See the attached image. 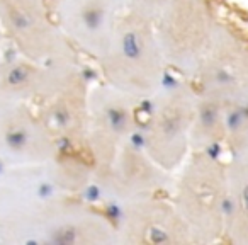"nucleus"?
Listing matches in <instances>:
<instances>
[{
    "label": "nucleus",
    "instance_id": "7ed1b4c3",
    "mask_svg": "<svg viewBox=\"0 0 248 245\" xmlns=\"http://www.w3.org/2000/svg\"><path fill=\"white\" fill-rule=\"evenodd\" d=\"M167 66L194 77L219 29L206 0H169L153 21Z\"/></svg>",
    "mask_w": 248,
    "mask_h": 245
},
{
    "label": "nucleus",
    "instance_id": "0eeeda50",
    "mask_svg": "<svg viewBox=\"0 0 248 245\" xmlns=\"http://www.w3.org/2000/svg\"><path fill=\"white\" fill-rule=\"evenodd\" d=\"M0 21L26 58L68 60V43L51 21L43 0H0Z\"/></svg>",
    "mask_w": 248,
    "mask_h": 245
},
{
    "label": "nucleus",
    "instance_id": "39448f33",
    "mask_svg": "<svg viewBox=\"0 0 248 245\" xmlns=\"http://www.w3.org/2000/svg\"><path fill=\"white\" fill-rule=\"evenodd\" d=\"M138 130L136 97L109 83L89 94V126L85 143L93 157L92 174L123 145L131 142Z\"/></svg>",
    "mask_w": 248,
    "mask_h": 245
},
{
    "label": "nucleus",
    "instance_id": "1a4fd4ad",
    "mask_svg": "<svg viewBox=\"0 0 248 245\" xmlns=\"http://www.w3.org/2000/svg\"><path fill=\"white\" fill-rule=\"evenodd\" d=\"M0 155L16 167L43 165L58 155V142L26 102L0 100Z\"/></svg>",
    "mask_w": 248,
    "mask_h": 245
},
{
    "label": "nucleus",
    "instance_id": "423d86ee",
    "mask_svg": "<svg viewBox=\"0 0 248 245\" xmlns=\"http://www.w3.org/2000/svg\"><path fill=\"white\" fill-rule=\"evenodd\" d=\"M192 79L199 83V94L223 106L248 100V43L233 29L219 26Z\"/></svg>",
    "mask_w": 248,
    "mask_h": 245
},
{
    "label": "nucleus",
    "instance_id": "9b49d317",
    "mask_svg": "<svg viewBox=\"0 0 248 245\" xmlns=\"http://www.w3.org/2000/svg\"><path fill=\"white\" fill-rule=\"evenodd\" d=\"M39 117L56 142H85L89 94L80 73L66 63L49 94L41 100Z\"/></svg>",
    "mask_w": 248,
    "mask_h": 245
},
{
    "label": "nucleus",
    "instance_id": "9d476101",
    "mask_svg": "<svg viewBox=\"0 0 248 245\" xmlns=\"http://www.w3.org/2000/svg\"><path fill=\"white\" fill-rule=\"evenodd\" d=\"M116 242L126 244H189L194 242L173 204L156 197L123 203Z\"/></svg>",
    "mask_w": 248,
    "mask_h": 245
},
{
    "label": "nucleus",
    "instance_id": "20e7f679",
    "mask_svg": "<svg viewBox=\"0 0 248 245\" xmlns=\"http://www.w3.org/2000/svg\"><path fill=\"white\" fill-rule=\"evenodd\" d=\"M197 92L187 83L153 97L143 148L162 169H175L190 148Z\"/></svg>",
    "mask_w": 248,
    "mask_h": 245
},
{
    "label": "nucleus",
    "instance_id": "4468645a",
    "mask_svg": "<svg viewBox=\"0 0 248 245\" xmlns=\"http://www.w3.org/2000/svg\"><path fill=\"white\" fill-rule=\"evenodd\" d=\"M228 196L224 235L231 242L248 245V148L231 152L226 163Z\"/></svg>",
    "mask_w": 248,
    "mask_h": 245
},
{
    "label": "nucleus",
    "instance_id": "f257e3e1",
    "mask_svg": "<svg viewBox=\"0 0 248 245\" xmlns=\"http://www.w3.org/2000/svg\"><path fill=\"white\" fill-rule=\"evenodd\" d=\"M95 60L110 87L136 99L155 96L167 68L155 24L135 11H124L119 16Z\"/></svg>",
    "mask_w": 248,
    "mask_h": 245
},
{
    "label": "nucleus",
    "instance_id": "f8f14e48",
    "mask_svg": "<svg viewBox=\"0 0 248 245\" xmlns=\"http://www.w3.org/2000/svg\"><path fill=\"white\" fill-rule=\"evenodd\" d=\"M126 0H58V28L90 56L106 46Z\"/></svg>",
    "mask_w": 248,
    "mask_h": 245
},
{
    "label": "nucleus",
    "instance_id": "ddd939ff",
    "mask_svg": "<svg viewBox=\"0 0 248 245\" xmlns=\"http://www.w3.org/2000/svg\"><path fill=\"white\" fill-rule=\"evenodd\" d=\"M65 65L66 62L60 66H45L29 58L9 63L0 72V100H43L58 82Z\"/></svg>",
    "mask_w": 248,
    "mask_h": 245
},
{
    "label": "nucleus",
    "instance_id": "f03ea898",
    "mask_svg": "<svg viewBox=\"0 0 248 245\" xmlns=\"http://www.w3.org/2000/svg\"><path fill=\"white\" fill-rule=\"evenodd\" d=\"M228 176L226 163L196 150L177 180L173 206L194 242H211L224 233Z\"/></svg>",
    "mask_w": 248,
    "mask_h": 245
},
{
    "label": "nucleus",
    "instance_id": "6e6552de",
    "mask_svg": "<svg viewBox=\"0 0 248 245\" xmlns=\"http://www.w3.org/2000/svg\"><path fill=\"white\" fill-rule=\"evenodd\" d=\"M165 169L156 165L145 148L123 145L92 174L97 189L123 203L156 197L167 187Z\"/></svg>",
    "mask_w": 248,
    "mask_h": 245
}]
</instances>
